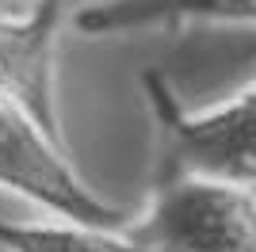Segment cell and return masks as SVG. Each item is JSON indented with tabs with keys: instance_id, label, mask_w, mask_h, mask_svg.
I'll use <instances>...</instances> for the list:
<instances>
[{
	"instance_id": "cell-3",
	"label": "cell",
	"mask_w": 256,
	"mask_h": 252,
	"mask_svg": "<svg viewBox=\"0 0 256 252\" xmlns=\"http://www.w3.org/2000/svg\"><path fill=\"white\" fill-rule=\"evenodd\" d=\"M126 233L150 252H256V191L214 180H160Z\"/></svg>"
},
{
	"instance_id": "cell-1",
	"label": "cell",
	"mask_w": 256,
	"mask_h": 252,
	"mask_svg": "<svg viewBox=\"0 0 256 252\" xmlns=\"http://www.w3.org/2000/svg\"><path fill=\"white\" fill-rule=\"evenodd\" d=\"M142 88L160 126V180H214L256 191V84L210 111L180 107L160 73H142Z\"/></svg>"
},
{
	"instance_id": "cell-2",
	"label": "cell",
	"mask_w": 256,
	"mask_h": 252,
	"mask_svg": "<svg viewBox=\"0 0 256 252\" xmlns=\"http://www.w3.org/2000/svg\"><path fill=\"white\" fill-rule=\"evenodd\" d=\"M0 188L42 206L58 222L126 230V210L111 206L76 176L65 138L50 134L16 100L0 96Z\"/></svg>"
},
{
	"instance_id": "cell-4",
	"label": "cell",
	"mask_w": 256,
	"mask_h": 252,
	"mask_svg": "<svg viewBox=\"0 0 256 252\" xmlns=\"http://www.w3.org/2000/svg\"><path fill=\"white\" fill-rule=\"evenodd\" d=\"M62 16V0H38L27 16H0V96L27 107L58 138H65L54 104V54Z\"/></svg>"
},
{
	"instance_id": "cell-6",
	"label": "cell",
	"mask_w": 256,
	"mask_h": 252,
	"mask_svg": "<svg viewBox=\"0 0 256 252\" xmlns=\"http://www.w3.org/2000/svg\"><path fill=\"white\" fill-rule=\"evenodd\" d=\"M0 252H150L126 230H96L76 222H4Z\"/></svg>"
},
{
	"instance_id": "cell-5",
	"label": "cell",
	"mask_w": 256,
	"mask_h": 252,
	"mask_svg": "<svg viewBox=\"0 0 256 252\" xmlns=\"http://www.w3.org/2000/svg\"><path fill=\"white\" fill-rule=\"evenodd\" d=\"M84 34H130L184 23H256V0H104L73 16Z\"/></svg>"
},
{
	"instance_id": "cell-7",
	"label": "cell",
	"mask_w": 256,
	"mask_h": 252,
	"mask_svg": "<svg viewBox=\"0 0 256 252\" xmlns=\"http://www.w3.org/2000/svg\"><path fill=\"white\" fill-rule=\"evenodd\" d=\"M12 4H20V0H0V8H12Z\"/></svg>"
}]
</instances>
